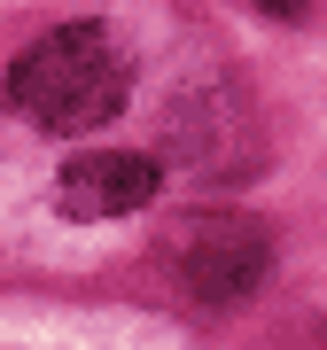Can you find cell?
<instances>
[{
  "mask_svg": "<svg viewBox=\"0 0 327 350\" xmlns=\"http://www.w3.org/2000/svg\"><path fill=\"white\" fill-rule=\"evenodd\" d=\"M172 140L187 156V172H202V179H250L257 148H265L257 109H250L241 86H202L195 101H179L172 109Z\"/></svg>",
  "mask_w": 327,
  "mask_h": 350,
  "instance_id": "cell-3",
  "label": "cell"
},
{
  "mask_svg": "<svg viewBox=\"0 0 327 350\" xmlns=\"http://www.w3.org/2000/svg\"><path fill=\"white\" fill-rule=\"evenodd\" d=\"M55 195H63L70 218H125L156 195V163L133 156V148H94V156H70Z\"/></svg>",
  "mask_w": 327,
  "mask_h": 350,
  "instance_id": "cell-4",
  "label": "cell"
},
{
  "mask_svg": "<svg viewBox=\"0 0 327 350\" xmlns=\"http://www.w3.org/2000/svg\"><path fill=\"white\" fill-rule=\"evenodd\" d=\"M179 257V288L202 304H234L250 296V288L265 280V257H273V241H265L257 218H234V211H202L187 234L172 241Z\"/></svg>",
  "mask_w": 327,
  "mask_h": 350,
  "instance_id": "cell-2",
  "label": "cell"
},
{
  "mask_svg": "<svg viewBox=\"0 0 327 350\" xmlns=\"http://www.w3.org/2000/svg\"><path fill=\"white\" fill-rule=\"evenodd\" d=\"M125 86H133V63L109 39V24H63L39 47H24L8 70L16 109L47 133H94L101 117L125 109Z\"/></svg>",
  "mask_w": 327,
  "mask_h": 350,
  "instance_id": "cell-1",
  "label": "cell"
}]
</instances>
